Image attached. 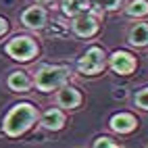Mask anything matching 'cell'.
Here are the masks:
<instances>
[{
    "mask_svg": "<svg viewBox=\"0 0 148 148\" xmlns=\"http://www.w3.org/2000/svg\"><path fill=\"white\" fill-rule=\"evenodd\" d=\"M130 17H146L148 15V0H132L127 6Z\"/></svg>",
    "mask_w": 148,
    "mask_h": 148,
    "instance_id": "obj_14",
    "label": "cell"
},
{
    "mask_svg": "<svg viewBox=\"0 0 148 148\" xmlns=\"http://www.w3.org/2000/svg\"><path fill=\"white\" fill-rule=\"evenodd\" d=\"M21 23L29 29H42L46 23V11L42 6H29L21 15Z\"/></svg>",
    "mask_w": 148,
    "mask_h": 148,
    "instance_id": "obj_7",
    "label": "cell"
},
{
    "mask_svg": "<svg viewBox=\"0 0 148 148\" xmlns=\"http://www.w3.org/2000/svg\"><path fill=\"white\" fill-rule=\"evenodd\" d=\"M136 125H138L136 117L130 115V113H119V115H115L113 119H111V130L119 132V134H130V132H134Z\"/></svg>",
    "mask_w": 148,
    "mask_h": 148,
    "instance_id": "obj_9",
    "label": "cell"
},
{
    "mask_svg": "<svg viewBox=\"0 0 148 148\" xmlns=\"http://www.w3.org/2000/svg\"><path fill=\"white\" fill-rule=\"evenodd\" d=\"M111 67H113L115 73L127 75V73H132L134 69H136V58L130 52H125V50H117L111 56Z\"/></svg>",
    "mask_w": 148,
    "mask_h": 148,
    "instance_id": "obj_6",
    "label": "cell"
},
{
    "mask_svg": "<svg viewBox=\"0 0 148 148\" xmlns=\"http://www.w3.org/2000/svg\"><path fill=\"white\" fill-rule=\"evenodd\" d=\"M94 2L100 11H115L121 6V0H94Z\"/></svg>",
    "mask_w": 148,
    "mask_h": 148,
    "instance_id": "obj_15",
    "label": "cell"
},
{
    "mask_svg": "<svg viewBox=\"0 0 148 148\" xmlns=\"http://www.w3.org/2000/svg\"><path fill=\"white\" fill-rule=\"evenodd\" d=\"M104 65H106L104 52H102V48H98V46H92L90 50H86V54L79 58V63H77L79 71L86 73V75H96V73H100L102 69H104Z\"/></svg>",
    "mask_w": 148,
    "mask_h": 148,
    "instance_id": "obj_4",
    "label": "cell"
},
{
    "mask_svg": "<svg viewBox=\"0 0 148 148\" xmlns=\"http://www.w3.org/2000/svg\"><path fill=\"white\" fill-rule=\"evenodd\" d=\"M36 119H38V108L34 104L29 102L15 104L4 119V134L11 138H19L36 123Z\"/></svg>",
    "mask_w": 148,
    "mask_h": 148,
    "instance_id": "obj_1",
    "label": "cell"
},
{
    "mask_svg": "<svg viewBox=\"0 0 148 148\" xmlns=\"http://www.w3.org/2000/svg\"><path fill=\"white\" fill-rule=\"evenodd\" d=\"M67 79H69V69L67 67L46 65V67H42L40 71L36 73L34 84H36V88L40 92H52V90H56V88H61Z\"/></svg>",
    "mask_w": 148,
    "mask_h": 148,
    "instance_id": "obj_2",
    "label": "cell"
},
{
    "mask_svg": "<svg viewBox=\"0 0 148 148\" xmlns=\"http://www.w3.org/2000/svg\"><path fill=\"white\" fill-rule=\"evenodd\" d=\"M4 50H6V54L11 58L25 63V61H32V58L38 54V44L29 36H15L13 40L4 46Z\"/></svg>",
    "mask_w": 148,
    "mask_h": 148,
    "instance_id": "obj_3",
    "label": "cell"
},
{
    "mask_svg": "<svg viewBox=\"0 0 148 148\" xmlns=\"http://www.w3.org/2000/svg\"><path fill=\"white\" fill-rule=\"evenodd\" d=\"M40 123L46 127V130L56 132V130H61V127L65 125V115H63L61 108H48V111L42 115Z\"/></svg>",
    "mask_w": 148,
    "mask_h": 148,
    "instance_id": "obj_10",
    "label": "cell"
},
{
    "mask_svg": "<svg viewBox=\"0 0 148 148\" xmlns=\"http://www.w3.org/2000/svg\"><path fill=\"white\" fill-rule=\"evenodd\" d=\"M36 4H48V2H54V0H34Z\"/></svg>",
    "mask_w": 148,
    "mask_h": 148,
    "instance_id": "obj_19",
    "label": "cell"
},
{
    "mask_svg": "<svg viewBox=\"0 0 148 148\" xmlns=\"http://www.w3.org/2000/svg\"><path fill=\"white\" fill-rule=\"evenodd\" d=\"M130 42L134 46H146L148 44V25L146 23H138L132 27L130 32Z\"/></svg>",
    "mask_w": 148,
    "mask_h": 148,
    "instance_id": "obj_13",
    "label": "cell"
},
{
    "mask_svg": "<svg viewBox=\"0 0 148 148\" xmlns=\"http://www.w3.org/2000/svg\"><path fill=\"white\" fill-rule=\"evenodd\" d=\"M6 29H8L6 19H2V17H0V36H4V34H6Z\"/></svg>",
    "mask_w": 148,
    "mask_h": 148,
    "instance_id": "obj_18",
    "label": "cell"
},
{
    "mask_svg": "<svg viewBox=\"0 0 148 148\" xmlns=\"http://www.w3.org/2000/svg\"><path fill=\"white\" fill-rule=\"evenodd\" d=\"M73 32L79 38H92L98 32V19L94 15H90V13L77 15L75 23H73Z\"/></svg>",
    "mask_w": 148,
    "mask_h": 148,
    "instance_id": "obj_5",
    "label": "cell"
},
{
    "mask_svg": "<svg viewBox=\"0 0 148 148\" xmlns=\"http://www.w3.org/2000/svg\"><path fill=\"white\" fill-rule=\"evenodd\" d=\"M90 11V0H63V13L67 17H77Z\"/></svg>",
    "mask_w": 148,
    "mask_h": 148,
    "instance_id": "obj_12",
    "label": "cell"
},
{
    "mask_svg": "<svg viewBox=\"0 0 148 148\" xmlns=\"http://www.w3.org/2000/svg\"><path fill=\"white\" fill-rule=\"evenodd\" d=\"M136 104L140 106V108H144V111H148V88H144V90H140L136 94Z\"/></svg>",
    "mask_w": 148,
    "mask_h": 148,
    "instance_id": "obj_16",
    "label": "cell"
},
{
    "mask_svg": "<svg viewBox=\"0 0 148 148\" xmlns=\"http://www.w3.org/2000/svg\"><path fill=\"white\" fill-rule=\"evenodd\" d=\"M6 84H8V88H11L13 92H27L29 88H32V79L27 77L25 71H13L8 75Z\"/></svg>",
    "mask_w": 148,
    "mask_h": 148,
    "instance_id": "obj_11",
    "label": "cell"
},
{
    "mask_svg": "<svg viewBox=\"0 0 148 148\" xmlns=\"http://www.w3.org/2000/svg\"><path fill=\"white\" fill-rule=\"evenodd\" d=\"M56 104L63 108H77L82 104V94L71 86H65L61 92L56 94Z\"/></svg>",
    "mask_w": 148,
    "mask_h": 148,
    "instance_id": "obj_8",
    "label": "cell"
},
{
    "mask_svg": "<svg viewBox=\"0 0 148 148\" xmlns=\"http://www.w3.org/2000/svg\"><path fill=\"white\" fill-rule=\"evenodd\" d=\"M94 146H96V148H102V146H104V148H117V144L111 140V138H98V140L94 142Z\"/></svg>",
    "mask_w": 148,
    "mask_h": 148,
    "instance_id": "obj_17",
    "label": "cell"
}]
</instances>
